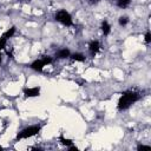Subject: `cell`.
Masks as SVG:
<instances>
[{"instance_id":"obj_19","label":"cell","mask_w":151,"mask_h":151,"mask_svg":"<svg viewBox=\"0 0 151 151\" xmlns=\"http://www.w3.org/2000/svg\"><path fill=\"white\" fill-rule=\"evenodd\" d=\"M97 1H99V0H91V2H97Z\"/></svg>"},{"instance_id":"obj_4","label":"cell","mask_w":151,"mask_h":151,"mask_svg":"<svg viewBox=\"0 0 151 151\" xmlns=\"http://www.w3.org/2000/svg\"><path fill=\"white\" fill-rule=\"evenodd\" d=\"M52 61H53V59H52L51 57L45 55V57H42L41 59H37V60L32 61V63L29 64V67H31L33 71H37V72H42L44 67H45L46 65L51 64Z\"/></svg>"},{"instance_id":"obj_14","label":"cell","mask_w":151,"mask_h":151,"mask_svg":"<svg viewBox=\"0 0 151 151\" xmlns=\"http://www.w3.org/2000/svg\"><path fill=\"white\" fill-rule=\"evenodd\" d=\"M6 44H7V39H6L4 35H2V37L0 38V51H1V50H5Z\"/></svg>"},{"instance_id":"obj_12","label":"cell","mask_w":151,"mask_h":151,"mask_svg":"<svg viewBox=\"0 0 151 151\" xmlns=\"http://www.w3.org/2000/svg\"><path fill=\"white\" fill-rule=\"evenodd\" d=\"M130 4H131V0H117V6L119 8H123V9L129 7Z\"/></svg>"},{"instance_id":"obj_3","label":"cell","mask_w":151,"mask_h":151,"mask_svg":"<svg viewBox=\"0 0 151 151\" xmlns=\"http://www.w3.org/2000/svg\"><path fill=\"white\" fill-rule=\"evenodd\" d=\"M54 19L55 21L63 24L64 26H73V20H72V15L66 11V9H59L55 14H54Z\"/></svg>"},{"instance_id":"obj_6","label":"cell","mask_w":151,"mask_h":151,"mask_svg":"<svg viewBox=\"0 0 151 151\" xmlns=\"http://www.w3.org/2000/svg\"><path fill=\"white\" fill-rule=\"evenodd\" d=\"M100 50V42L98 40H91L88 44V51L91 53V55H96L98 53V51Z\"/></svg>"},{"instance_id":"obj_13","label":"cell","mask_w":151,"mask_h":151,"mask_svg":"<svg viewBox=\"0 0 151 151\" xmlns=\"http://www.w3.org/2000/svg\"><path fill=\"white\" fill-rule=\"evenodd\" d=\"M127 22H129V18H127V17H120V18L118 19V24H119L120 26H125Z\"/></svg>"},{"instance_id":"obj_17","label":"cell","mask_w":151,"mask_h":151,"mask_svg":"<svg viewBox=\"0 0 151 151\" xmlns=\"http://www.w3.org/2000/svg\"><path fill=\"white\" fill-rule=\"evenodd\" d=\"M68 150L70 151H78V147L74 146V145H71V146H68Z\"/></svg>"},{"instance_id":"obj_16","label":"cell","mask_w":151,"mask_h":151,"mask_svg":"<svg viewBox=\"0 0 151 151\" xmlns=\"http://www.w3.org/2000/svg\"><path fill=\"white\" fill-rule=\"evenodd\" d=\"M144 40H145L146 44H150V42H151V32H150V31H147V32L145 33V35H144Z\"/></svg>"},{"instance_id":"obj_1","label":"cell","mask_w":151,"mask_h":151,"mask_svg":"<svg viewBox=\"0 0 151 151\" xmlns=\"http://www.w3.org/2000/svg\"><path fill=\"white\" fill-rule=\"evenodd\" d=\"M140 99V94L136 91H132V90H129V91H124L118 100V104H117V109L119 111H124V110H127L132 104H134L136 101H138Z\"/></svg>"},{"instance_id":"obj_9","label":"cell","mask_w":151,"mask_h":151,"mask_svg":"<svg viewBox=\"0 0 151 151\" xmlns=\"http://www.w3.org/2000/svg\"><path fill=\"white\" fill-rule=\"evenodd\" d=\"M101 31H103V34L104 35H109L110 34L111 26H110V24H109L107 20H103V22H101Z\"/></svg>"},{"instance_id":"obj_5","label":"cell","mask_w":151,"mask_h":151,"mask_svg":"<svg viewBox=\"0 0 151 151\" xmlns=\"http://www.w3.org/2000/svg\"><path fill=\"white\" fill-rule=\"evenodd\" d=\"M40 86H34V87H27L24 90V94L26 98H34L40 96Z\"/></svg>"},{"instance_id":"obj_15","label":"cell","mask_w":151,"mask_h":151,"mask_svg":"<svg viewBox=\"0 0 151 151\" xmlns=\"http://www.w3.org/2000/svg\"><path fill=\"white\" fill-rule=\"evenodd\" d=\"M137 150H138V151L151 150V146H150V145H144V144H138V145H137Z\"/></svg>"},{"instance_id":"obj_11","label":"cell","mask_w":151,"mask_h":151,"mask_svg":"<svg viewBox=\"0 0 151 151\" xmlns=\"http://www.w3.org/2000/svg\"><path fill=\"white\" fill-rule=\"evenodd\" d=\"M15 31H17V27H15V26H12V27H11L9 29H7V32H5L2 35L8 40L9 38H12V37L15 34Z\"/></svg>"},{"instance_id":"obj_18","label":"cell","mask_w":151,"mask_h":151,"mask_svg":"<svg viewBox=\"0 0 151 151\" xmlns=\"http://www.w3.org/2000/svg\"><path fill=\"white\" fill-rule=\"evenodd\" d=\"M1 63H2V55H1V52H0V65H1Z\"/></svg>"},{"instance_id":"obj_2","label":"cell","mask_w":151,"mask_h":151,"mask_svg":"<svg viewBox=\"0 0 151 151\" xmlns=\"http://www.w3.org/2000/svg\"><path fill=\"white\" fill-rule=\"evenodd\" d=\"M41 130V125L35 124V125H29L25 129H22L18 134H17V139H27L31 137L37 136Z\"/></svg>"},{"instance_id":"obj_20","label":"cell","mask_w":151,"mask_h":151,"mask_svg":"<svg viewBox=\"0 0 151 151\" xmlns=\"http://www.w3.org/2000/svg\"><path fill=\"white\" fill-rule=\"evenodd\" d=\"M1 150H4V147H2L1 145H0V151H1Z\"/></svg>"},{"instance_id":"obj_8","label":"cell","mask_w":151,"mask_h":151,"mask_svg":"<svg viewBox=\"0 0 151 151\" xmlns=\"http://www.w3.org/2000/svg\"><path fill=\"white\" fill-rule=\"evenodd\" d=\"M70 58L73 60V61H79V63H84L86 60V57L83 54V53H71Z\"/></svg>"},{"instance_id":"obj_7","label":"cell","mask_w":151,"mask_h":151,"mask_svg":"<svg viewBox=\"0 0 151 151\" xmlns=\"http://www.w3.org/2000/svg\"><path fill=\"white\" fill-rule=\"evenodd\" d=\"M70 55H71V51L68 48H61V50L57 51L54 54V57L57 59H66V58H70Z\"/></svg>"},{"instance_id":"obj_10","label":"cell","mask_w":151,"mask_h":151,"mask_svg":"<svg viewBox=\"0 0 151 151\" xmlns=\"http://www.w3.org/2000/svg\"><path fill=\"white\" fill-rule=\"evenodd\" d=\"M59 142H60L63 145L67 146V147H68V146H71V145H73V142H72L71 139H68V138H65L63 133L59 136Z\"/></svg>"}]
</instances>
